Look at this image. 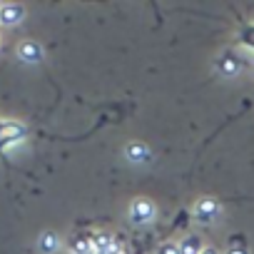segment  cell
<instances>
[{"label":"cell","instance_id":"cell-7","mask_svg":"<svg viewBox=\"0 0 254 254\" xmlns=\"http://www.w3.org/2000/svg\"><path fill=\"white\" fill-rule=\"evenodd\" d=\"M58 247H60V239H58V234H53V232H45V234L40 237V249H43L45 254H53Z\"/></svg>","mask_w":254,"mask_h":254},{"label":"cell","instance_id":"cell-9","mask_svg":"<svg viewBox=\"0 0 254 254\" xmlns=\"http://www.w3.org/2000/svg\"><path fill=\"white\" fill-rule=\"evenodd\" d=\"M227 254H249V252H247V244H244V239H242V237H232Z\"/></svg>","mask_w":254,"mask_h":254},{"label":"cell","instance_id":"cell-10","mask_svg":"<svg viewBox=\"0 0 254 254\" xmlns=\"http://www.w3.org/2000/svg\"><path fill=\"white\" fill-rule=\"evenodd\" d=\"M239 38H242V43H244V45L254 48V25H244V28L239 30Z\"/></svg>","mask_w":254,"mask_h":254},{"label":"cell","instance_id":"cell-6","mask_svg":"<svg viewBox=\"0 0 254 254\" xmlns=\"http://www.w3.org/2000/svg\"><path fill=\"white\" fill-rule=\"evenodd\" d=\"M182 254H202V239L199 237H185L180 244Z\"/></svg>","mask_w":254,"mask_h":254},{"label":"cell","instance_id":"cell-4","mask_svg":"<svg viewBox=\"0 0 254 254\" xmlns=\"http://www.w3.org/2000/svg\"><path fill=\"white\" fill-rule=\"evenodd\" d=\"M18 55H20V60H25V63H40V60H43V48H40L35 40H25V43H20Z\"/></svg>","mask_w":254,"mask_h":254},{"label":"cell","instance_id":"cell-12","mask_svg":"<svg viewBox=\"0 0 254 254\" xmlns=\"http://www.w3.org/2000/svg\"><path fill=\"white\" fill-rule=\"evenodd\" d=\"M202 254H219L214 247H207V249H202Z\"/></svg>","mask_w":254,"mask_h":254},{"label":"cell","instance_id":"cell-3","mask_svg":"<svg viewBox=\"0 0 254 254\" xmlns=\"http://www.w3.org/2000/svg\"><path fill=\"white\" fill-rule=\"evenodd\" d=\"M25 18V8L18 3H8V5H0V23L3 25H18Z\"/></svg>","mask_w":254,"mask_h":254},{"label":"cell","instance_id":"cell-2","mask_svg":"<svg viewBox=\"0 0 254 254\" xmlns=\"http://www.w3.org/2000/svg\"><path fill=\"white\" fill-rule=\"evenodd\" d=\"M217 214H219V204H217L214 199H199L197 207H194V217H197V222H202V224H209Z\"/></svg>","mask_w":254,"mask_h":254},{"label":"cell","instance_id":"cell-1","mask_svg":"<svg viewBox=\"0 0 254 254\" xmlns=\"http://www.w3.org/2000/svg\"><path fill=\"white\" fill-rule=\"evenodd\" d=\"M155 217V204L150 199H137L132 207H130V219L135 224H147L150 219Z\"/></svg>","mask_w":254,"mask_h":254},{"label":"cell","instance_id":"cell-8","mask_svg":"<svg viewBox=\"0 0 254 254\" xmlns=\"http://www.w3.org/2000/svg\"><path fill=\"white\" fill-rule=\"evenodd\" d=\"M219 72H224V75H237V72H239V63H237L232 55H227V58L219 60Z\"/></svg>","mask_w":254,"mask_h":254},{"label":"cell","instance_id":"cell-5","mask_svg":"<svg viewBox=\"0 0 254 254\" xmlns=\"http://www.w3.org/2000/svg\"><path fill=\"white\" fill-rule=\"evenodd\" d=\"M127 157H130L132 162H150V147L142 145V142H132V145H127Z\"/></svg>","mask_w":254,"mask_h":254},{"label":"cell","instance_id":"cell-11","mask_svg":"<svg viewBox=\"0 0 254 254\" xmlns=\"http://www.w3.org/2000/svg\"><path fill=\"white\" fill-rule=\"evenodd\" d=\"M157 254H182V252H180V247L175 242H165V244L157 247Z\"/></svg>","mask_w":254,"mask_h":254}]
</instances>
